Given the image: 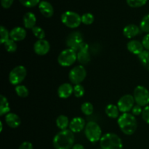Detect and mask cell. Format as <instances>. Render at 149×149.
Listing matches in <instances>:
<instances>
[{"label": "cell", "mask_w": 149, "mask_h": 149, "mask_svg": "<svg viewBox=\"0 0 149 149\" xmlns=\"http://www.w3.org/2000/svg\"><path fill=\"white\" fill-rule=\"evenodd\" d=\"M74 133L68 129L60 131L52 140V144L55 149H71L74 146Z\"/></svg>", "instance_id": "cell-1"}, {"label": "cell", "mask_w": 149, "mask_h": 149, "mask_svg": "<svg viewBox=\"0 0 149 149\" xmlns=\"http://www.w3.org/2000/svg\"><path fill=\"white\" fill-rule=\"evenodd\" d=\"M117 123L121 131L127 135H132L136 131L138 122L133 114L130 113H124L119 116Z\"/></svg>", "instance_id": "cell-2"}, {"label": "cell", "mask_w": 149, "mask_h": 149, "mask_svg": "<svg viewBox=\"0 0 149 149\" xmlns=\"http://www.w3.org/2000/svg\"><path fill=\"white\" fill-rule=\"evenodd\" d=\"M101 149H123V143L119 135L108 132L102 136L100 141Z\"/></svg>", "instance_id": "cell-3"}, {"label": "cell", "mask_w": 149, "mask_h": 149, "mask_svg": "<svg viewBox=\"0 0 149 149\" xmlns=\"http://www.w3.org/2000/svg\"><path fill=\"white\" fill-rule=\"evenodd\" d=\"M84 134L90 142L95 143L100 142V139L102 138V130L100 128V125L95 122H87L84 128Z\"/></svg>", "instance_id": "cell-4"}, {"label": "cell", "mask_w": 149, "mask_h": 149, "mask_svg": "<svg viewBox=\"0 0 149 149\" xmlns=\"http://www.w3.org/2000/svg\"><path fill=\"white\" fill-rule=\"evenodd\" d=\"M61 21L70 29L78 28L81 23V16L73 11H66L61 15Z\"/></svg>", "instance_id": "cell-5"}, {"label": "cell", "mask_w": 149, "mask_h": 149, "mask_svg": "<svg viewBox=\"0 0 149 149\" xmlns=\"http://www.w3.org/2000/svg\"><path fill=\"white\" fill-rule=\"evenodd\" d=\"M77 61V52L67 48L63 49L58 57V62L63 67H69Z\"/></svg>", "instance_id": "cell-6"}, {"label": "cell", "mask_w": 149, "mask_h": 149, "mask_svg": "<svg viewBox=\"0 0 149 149\" xmlns=\"http://www.w3.org/2000/svg\"><path fill=\"white\" fill-rule=\"evenodd\" d=\"M133 97L137 105L145 107L149 104V90L142 85L137 86L133 92Z\"/></svg>", "instance_id": "cell-7"}, {"label": "cell", "mask_w": 149, "mask_h": 149, "mask_svg": "<svg viewBox=\"0 0 149 149\" xmlns=\"http://www.w3.org/2000/svg\"><path fill=\"white\" fill-rule=\"evenodd\" d=\"M27 75V70L23 65H17L15 67L9 74V81L13 85H19Z\"/></svg>", "instance_id": "cell-8"}, {"label": "cell", "mask_w": 149, "mask_h": 149, "mask_svg": "<svg viewBox=\"0 0 149 149\" xmlns=\"http://www.w3.org/2000/svg\"><path fill=\"white\" fill-rule=\"evenodd\" d=\"M87 77V71L84 65H79L73 68L70 71L68 77L71 83L77 84H80Z\"/></svg>", "instance_id": "cell-9"}, {"label": "cell", "mask_w": 149, "mask_h": 149, "mask_svg": "<svg viewBox=\"0 0 149 149\" xmlns=\"http://www.w3.org/2000/svg\"><path fill=\"white\" fill-rule=\"evenodd\" d=\"M83 37L81 33L79 31H73L68 35L65 40V44L68 48L77 51L79 49L80 47L83 43Z\"/></svg>", "instance_id": "cell-10"}, {"label": "cell", "mask_w": 149, "mask_h": 149, "mask_svg": "<svg viewBox=\"0 0 149 149\" xmlns=\"http://www.w3.org/2000/svg\"><path fill=\"white\" fill-rule=\"evenodd\" d=\"M135 99L132 95H125L119 98L116 106H118L119 111L124 113H129V111H132V108L135 106Z\"/></svg>", "instance_id": "cell-11"}, {"label": "cell", "mask_w": 149, "mask_h": 149, "mask_svg": "<svg viewBox=\"0 0 149 149\" xmlns=\"http://www.w3.org/2000/svg\"><path fill=\"white\" fill-rule=\"evenodd\" d=\"M89 49H90V47L88 44L83 42L79 49L77 51V61H79L80 65H87L90 62L91 58L89 52Z\"/></svg>", "instance_id": "cell-12"}, {"label": "cell", "mask_w": 149, "mask_h": 149, "mask_svg": "<svg viewBox=\"0 0 149 149\" xmlns=\"http://www.w3.org/2000/svg\"><path fill=\"white\" fill-rule=\"evenodd\" d=\"M50 50L49 42L46 39H38L33 45V51L38 55H45Z\"/></svg>", "instance_id": "cell-13"}, {"label": "cell", "mask_w": 149, "mask_h": 149, "mask_svg": "<svg viewBox=\"0 0 149 149\" xmlns=\"http://www.w3.org/2000/svg\"><path fill=\"white\" fill-rule=\"evenodd\" d=\"M86 122L81 117H74L70 122L69 130L74 133L81 132L86 127Z\"/></svg>", "instance_id": "cell-14"}, {"label": "cell", "mask_w": 149, "mask_h": 149, "mask_svg": "<svg viewBox=\"0 0 149 149\" xmlns=\"http://www.w3.org/2000/svg\"><path fill=\"white\" fill-rule=\"evenodd\" d=\"M26 31L23 27H15L10 31V39L14 40L15 42H20V41L24 40L26 37Z\"/></svg>", "instance_id": "cell-15"}, {"label": "cell", "mask_w": 149, "mask_h": 149, "mask_svg": "<svg viewBox=\"0 0 149 149\" xmlns=\"http://www.w3.org/2000/svg\"><path fill=\"white\" fill-rule=\"evenodd\" d=\"M74 94V87L69 83H63L58 89V95L61 98H68Z\"/></svg>", "instance_id": "cell-16"}, {"label": "cell", "mask_w": 149, "mask_h": 149, "mask_svg": "<svg viewBox=\"0 0 149 149\" xmlns=\"http://www.w3.org/2000/svg\"><path fill=\"white\" fill-rule=\"evenodd\" d=\"M127 48L131 53L136 55H139L141 52L145 50L142 42H140L138 40H130L128 42Z\"/></svg>", "instance_id": "cell-17"}, {"label": "cell", "mask_w": 149, "mask_h": 149, "mask_svg": "<svg viewBox=\"0 0 149 149\" xmlns=\"http://www.w3.org/2000/svg\"><path fill=\"white\" fill-rule=\"evenodd\" d=\"M39 10L40 11L41 14L45 17H52L54 15V8L53 6L47 1H41L39 4Z\"/></svg>", "instance_id": "cell-18"}, {"label": "cell", "mask_w": 149, "mask_h": 149, "mask_svg": "<svg viewBox=\"0 0 149 149\" xmlns=\"http://www.w3.org/2000/svg\"><path fill=\"white\" fill-rule=\"evenodd\" d=\"M141 32V28L135 24H129L123 29V34L127 39H132Z\"/></svg>", "instance_id": "cell-19"}, {"label": "cell", "mask_w": 149, "mask_h": 149, "mask_svg": "<svg viewBox=\"0 0 149 149\" xmlns=\"http://www.w3.org/2000/svg\"><path fill=\"white\" fill-rule=\"evenodd\" d=\"M5 122L10 127L15 129L20 125L21 119L16 113H9L5 116Z\"/></svg>", "instance_id": "cell-20"}, {"label": "cell", "mask_w": 149, "mask_h": 149, "mask_svg": "<svg viewBox=\"0 0 149 149\" xmlns=\"http://www.w3.org/2000/svg\"><path fill=\"white\" fill-rule=\"evenodd\" d=\"M23 26L26 29H32L36 26V15L31 12H28L23 15Z\"/></svg>", "instance_id": "cell-21"}, {"label": "cell", "mask_w": 149, "mask_h": 149, "mask_svg": "<svg viewBox=\"0 0 149 149\" xmlns=\"http://www.w3.org/2000/svg\"><path fill=\"white\" fill-rule=\"evenodd\" d=\"M119 110L114 104H109L105 109V113L111 119H118L119 117Z\"/></svg>", "instance_id": "cell-22"}, {"label": "cell", "mask_w": 149, "mask_h": 149, "mask_svg": "<svg viewBox=\"0 0 149 149\" xmlns=\"http://www.w3.org/2000/svg\"><path fill=\"white\" fill-rule=\"evenodd\" d=\"M10 107L7 98L1 95L0 96V116H2L4 115H7L10 113Z\"/></svg>", "instance_id": "cell-23"}, {"label": "cell", "mask_w": 149, "mask_h": 149, "mask_svg": "<svg viewBox=\"0 0 149 149\" xmlns=\"http://www.w3.org/2000/svg\"><path fill=\"white\" fill-rule=\"evenodd\" d=\"M69 119L65 115H60L56 119V125L61 130H67V128L69 127Z\"/></svg>", "instance_id": "cell-24"}, {"label": "cell", "mask_w": 149, "mask_h": 149, "mask_svg": "<svg viewBox=\"0 0 149 149\" xmlns=\"http://www.w3.org/2000/svg\"><path fill=\"white\" fill-rule=\"evenodd\" d=\"M138 58L139 61H141L143 66L149 71V51L144 50L141 52L139 55H138Z\"/></svg>", "instance_id": "cell-25"}, {"label": "cell", "mask_w": 149, "mask_h": 149, "mask_svg": "<svg viewBox=\"0 0 149 149\" xmlns=\"http://www.w3.org/2000/svg\"><path fill=\"white\" fill-rule=\"evenodd\" d=\"M15 91L16 94L20 97H26L29 95V90H28L27 87L24 85H17L15 87Z\"/></svg>", "instance_id": "cell-26"}, {"label": "cell", "mask_w": 149, "mask_h": 149, "mask_svg": "<svg viewBox=\"0 0 149 149\" xmlns=\"http://www.w3.org/2000/svg\"><path fill=\"white\" fill-rule=\"evenodd\" d=\"M81 111L86 116H90L93 113L94 111V107L93 105L90 102H85L83 103L81 106Z\"/></svg>", "instance_id": "cell-27"}, {"label": "cell", "mask_w": 149, "mask_h": 149, "mask_svg": "<svg viewBox=\"0 0 149 149\" xmlns=\"http://www.w3.org/2000/svg\"><path fill=\"white\" fill-rule=\"evenodd\" d=\"M4 46L6 50L8 52H10V53L15 52L17 49L16 42H15L14 40H13V39H10L8 41H7V42L4 44Z\"/></svg>", "instance_id": "cell-28"}, {"label": "cell", "mask_w": 149, "mask_h": 149, "mask_svg": "<svg viewBox=\"0 0 149 149\" xmlns=\"http://www.w3.org/2000/svg\"><path fill=\"white\" fill-rule=\"evenodd\" d=\"M10 39V32L7 31V29L4 26H1L0 27V42H1V44L4 45Z\"/></svg>", "instance_id": "cell-29"}, {"label": "cell", "mask_w": 149, "mask_h": 149, "mask_svg": "<svg viewBox=\"0 0 149 149\" xmlns=\"http://www.w3.org/2000/svg\"><path fill=\"white\" fill-rule=\"evenodd\" d=\"M140 28L142 31L149 33V14L143 17L140 23Z\"/></svg>", "instance_id": "cell-30"}, {"label": "cell", "mask_w": 149, "mask_h": 149, "mask_svg": "<svg viewBox=\"0 0 149 149\" xmlns=\"http://www.w3.org/2000/svg\"><path fill=\"white\" fill-rule=\"evenodd\" d=\"M31 30L32 33L35 37L37 38L38 39H45L46 34H45V31L42 28L39 27V26H35Z\"/></svg>", "instance_id": "cell-31"}, {"label": "cell", "mask_w": 149, "mask_h": 149, "mask_svg": "<svg viewBox=\"0 0 149 149\" xmlns=\"http://www.w3.org/2000/svg\"><path fill=\"white\" fill-rule=\"evenodd\" d=\"M147 1L148 0H127V4L132 8H138L145 5Z\"/></svg>", "instance_id": "cell-32"}, {"label": "cell", "mask_w": 149, "mask_h": 149, "mask_svg": "<svg viewBox=\"0 0 149 149\" xmlns=\"http://www.w3.org/2000/svg\"><path fill=\"white\" fill-rule=\"evenodd\" d=\"M94 15L90 13H84L81 15V23L84 25H91L94 22Z\"/></svg>", "instance_id": "cell-33"}, {"label": "cell", "mask_w": 149, "mask_h": 149, "mask_svg": "<svg viewBox=\"0 0 149 149\" xmlns=\"http://www.w3.org/2000/svg\"><path fill=\"white\" fill-rule=\"evenodd\" d=\"M85 90H84V87L80 84H77L74 87V95L76 97H81L84 95Z\"/></svg>", "instance_id": "cell-34"}, {"label": "cell", "mask_w": 149, "mask_h": 149, "mask_svg": "<svg viewBox=\"0 0 149 149\" xmlns=\"http://www.w3.org/2000/svg\"><path fill=\"white\" fill-rule=\"evenodd\" d=\"M19 1L22 5L26 7H29V8L35 7L41 2L40 0H19Z\"/></svg>", "instance_id": "cell-35"}, {"label": "cell", "mask_w": 149, "mask_h": 149, "mask_svg": "<svg viewBox=\"0 0 149 149\" xmlns=\"http://www.w3.org/2000/svg\"><path fill=\"white\" fill-rule=\"evenodd\" d=\"M141 116H142V119H143L144 122L149 125V105L145 106L143 109V112Z\"/></svg>", "instance_id": "cell-36"}, {"label": "cell", "mask_w": 149, "mask_h": 149, "mask_svg": "<svg viewBox=\"0 0 149 149\" xmlns=\"http://www.w3.org/2000/svg\"><path fill=\"white\" fill-rule=\"evenodd\" d=\"M131 111H132V114H133L134 116H139L142 114L143 109L139 105H135Z\"/></svg>", "instance_id": "cell-37"}, {"label": "cell", "mask_w": 149, "mask_h": 149, "mask_svg": "<svg viewBox=\"0 0 149 149\" xmlns=\"http://www.w3.org/2000/svg\"><path fill=\"white\" fill-rule=\"evenodd\" d=\"M142 44L144 47V49L146 50L149 51V33H146L143 36L142 40Z\"/></svg>", "instance_id": "cell-38"}, {"label": "cell", "mask_w": 149, "mask_h": 149, "mask_svg": "<svg viewBox=\"0 0 149 149\" xmlns=\"http://www.w3.org/2000/svg\"><path fill=\"white\" fill-rule=\"evenodd\" d=\"M18 149H33V144L29 141H25L20 144Z\"/></svg>", "instance_id": "cell-39"}, {"label": "cell", "mask_w": 149, "mask_h": 149, "mask_svg": "<svg viewBox=\"0 0 149 149\" xmlns=\"http://www.w3.org/2000/svg\"><path fill=\"white\" fill-rule=\"evenodd\" d=\"M14 0H1V7L4 9H9L13 4Z\"/></svg>", "instance_id": "cell-40"}, {"label": "cell", "mask_w": 149, "mask_h": 149, "mask_svg": "<svg viewBox=\"0 0 149 149\" xmlns=\"http://www.w3.org/2000/svg\"><path fill=\"white\" fill-rule=\"evenodd\" d=\"M71 149H85V148H84V146H82L81 144L76 143L74 144V146Z\"/></svg>", "instance_id": "cell-41"}, {"label": "cell", "mask_w": 149, "mask_h": 149, "mask_svg": "<svg viewBox=\"0 0 149 149\" xmlns=\"http://www.w3.org/2000/svg\"><path fill=\"white\" fill-rule=\"evenodd\" d=\"M2 129H3L2 122H0V132H2Z\"/></svg>", "instance_id": "cell-42"}]
</instances>
